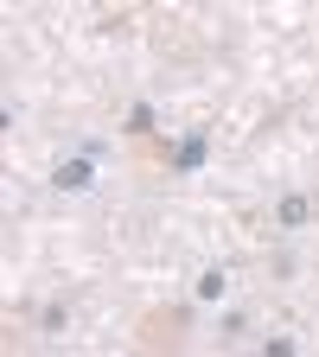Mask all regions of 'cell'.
<instances>
[{
    "label": "cell",
    "instance_id": "obj_1",
    "mask_svg": "<svg viewBox=\"0 0 319 357\" xmlns=\"http://www.w3.org/2000/svg\"><path fill=\"white\" fill-rule=\"evenodd\" d=\"M179 172H192V166H205V141H198V134H192V141L186 147H179V160H172Z\"/></svg>",
    "mask_w": 319,
    "mask_h": 357
},
{
    "label": "cell",
    "instance_id": "obj_3",
    "mask_svg": "<svg viewBox=\"0 0 319 357\" xmlns=\"http://www.w3.org/2000/svg\"><path fill=\"white\" fill-rule=\"evenodd\" d=\"M281 223H306V198H288L281 204Z\"/></svg>",
    "mask_w": 319,
    "mask_h": 357
},
{
    "label": "cell",
    "instance_id": "obj_2",
    "mask_svg": "<svg viewBox=\"0 0 319 357\" xmlns=\"http://www.w3.org/2000/svg\"><path fill=\"white\" fill-rule=\"evenodd\" d=\"M52 178H58V185L71 192V185H89V166H83V160H71V166H58Z\"/></svg>",
    "mask_w": 319,
    "mask_h": 357
}]
</instances>
